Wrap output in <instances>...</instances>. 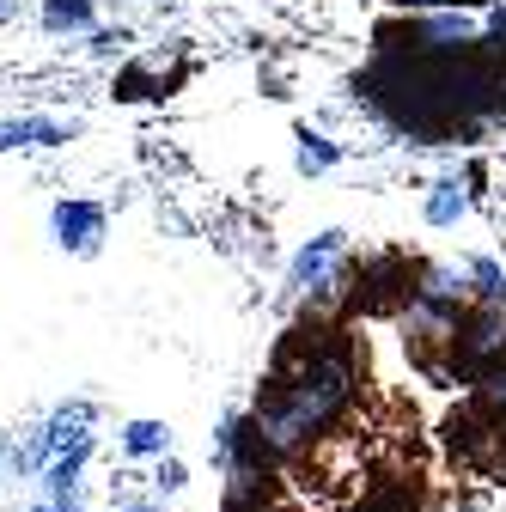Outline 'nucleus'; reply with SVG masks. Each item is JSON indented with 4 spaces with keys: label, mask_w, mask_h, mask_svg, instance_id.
<instances>
[{
    "label": "nucleus",
    "mask_w": 506,
    "mask_h": 512,
    "mask_svg": "<svg viewBox=\"0 0 506 512\" xmlns=\"http://www.w3.org/2000/svg\"><path fill=\"white\" fill-rule=\"evenodd\" d=\"M55 238H61V250H98V238H104V208H98V202H61V208H55Z\"/></svg>",
    "instance_id": "nucleus-1"
},
{
    "label": "nucleus",
    "mask_w": 506,
    "mask_h": 512,
    "mask_svg": "<svg viewBox=\"0 0 506 512\" xmlns=\"http://www.w3.org/2000/svg\"><path fill=\"white\" fill-rule=\"evenodd\" d=\"M74 128L68 122H49V116H25V122H0V147H55L68 141Z\"/></svg>",
    "instance_id": "nucleus-2"
},
{
    "label": "nucleus",
    "mask_w": 506,
    "mask_h": 512,
    "mask_svg": "<svg viewBox=\"0 0 506 512\" xmlns=\"http://www.w3.org/2000/svg\"><path fill=\"white\" fill-rule=\"evenodd\" d=\"M86 427H92V403H68V409H55V415H49V427H43V439H49V452H68V445L92 439Z\"/></svg>",
    "instance_id": "nucleus-3"
},
{
    "label": "nucleus",
    "mask_w": 506,
    "mask_h": 512,
    "mask_svg": "<svg viewBox=\"0 0 506 512\" xmlns=\"http://www.w3.org/2000/svg\"><path fill=\"white\" fill-rule=\"evenodd\" d=\"M336 250H342V232H324L318 244H305V250H299V263H293V287H311V281H318Z\"/></svg>",
    "instance_id": "nucleus-4"
},
{
    "label": "nucleus",
    "mask_w": 506,
    "mask_h": 512,
    "mask_svg": "<svg viewBox=\"0 0 506 512\" xmlns=\"http://www.w3.org/2000/svg\"><path fill=\"white\" fill-rule=\"evenodd\" d=\"M122 445H129L135 458H165V445H171V433H165L159 421H129V427H122Z\"/></svg>",
    "instance_id": "nucleus-5"
},
{
    "label": "nucleus",
    "mask_w": 506,
    "mask_h": 512,
    "mask_svg": "<svg viewBox=\"0 0 506 512\" xmlns=\"http://www.w3.org/2000/svg\"><path fill=\"white\" fill-rule=\"evenodd\" d=\"M43 25L49 31H80V25H92V0H43Z\"/></svg>",
    "instance_id": "nucleus-6"
},
{
    "label": "nucleus",
    "mask_w": 506,
    "mask_h": 512,
    "mask_svg": "<svg viewBox=\"0 0 506 512\" xmlns=\"http://www.w3.org/2000/svg\"><path fill=\"white\" fill-rule=\"evenodd\" d=\"M458 214H464V196H458V183H439V196H433L427 220H433V226H452Z\"/></svg>",
    "instance_id": "nucleus-7"
},
{
    "label": "nucleus",
    "mask_w": 506,
    "mask_h": 512,
    "mask_svg": "<svg viewBox=\"0 0 506 512\" xmlns=\"http://www.w3.org/2000/svg\"><path fill=\"white\" fill-rule=\"evenodd\" d=\"M324 165H336V147H324L318 135H305V147H299V171H324Z\"/></svg>",
    "instance_id": "nucleus-8"
},
{
    "label": "nucleus",
    "mask_w": 506,
    "mask_h": 512,
    "mask_svg": "<svg viewBox=\"0 0 506 512\" xmlns=\"http://www.w3.org/2000/svg\"><path fill=\"white\" fill-rule=\"evenodd\" d=\"M159 488H165V494L183 488V464H177V458H159Z\"/></svg>",
    "instance_id": "nucleus-9"
},
{
    "label": "nucleus",
    "mask_w": 506,
    "mask_h": 512,
    "mask_svg": "<svg viewBox=\"0 0 506 512\" xmlns=\"http://www.w3.org/2000/svg\"><path fill=\"white\" fill-rule=\"evenodd\" d=\"M415 7H482V0H415Z\"/></svg>",
    "instance_id": "nucleus-10"
},
{
    "label": "nucleus",
    "mask_w": 506,
    "mask_h": 512,
    "mask_svg": "<svg viewBox=\"0 0 506 512\" xmlns=\"http://www.w3.org/2000/svg\"><path fill=\"white\" fill-rule=\"evenodd\" d=\"M129 512H159V506H129Z\"/></svg>",
    "instance_id": "nucleus-11"
},
{
    "label": "nucleus",
    "mask_w": 506,
    "mask_h": 512,
    "mask_svg": "<svg viewBox=\"0 0 506 512\" xmlns=\"http://www.w3.org/2000/svg\"><path fill=\"white\" fill-rule=\"evenodd\" d=\"M31 512H55V506H31Z\"/></svg>",
    "instance_id": "nucleus-12"
}]
</instances>
